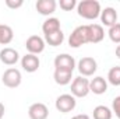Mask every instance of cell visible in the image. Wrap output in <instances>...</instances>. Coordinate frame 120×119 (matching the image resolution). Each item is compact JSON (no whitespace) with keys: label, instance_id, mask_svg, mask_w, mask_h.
Wrapping results in <instances>:
<instances>
[{"label":"cell","instance_id":"cell-1","mask_svg":"<svg viewBox=\"0 0 120 119\" xmlns=\"http://www.w3.org/2000/svg\"><path fill=\"white\" fill-rule=\"evenodd\" d=\"M101 3L96 0H82L77 3V13L85 20H95L101 16Z\"/></svg>","mask_w":120,"mask_h":119},{"label":"cell","instance_id":"cell-2","mask_svg":"<svg viewBox=\"0 0 120 119\" xmlns=\"http://www.w3.org/2000/svg\"><path fill=\"white\" fill-rule=\"evenodd\" d=\"M85 44H90L88 39V25H80L68 36V45L71 48H80Z\"/></svg>","mask_w":120,"mask_h":119},{"label":"cell","instance_id":"cell-3","mask_svg":"<svg viewBox=\"0 0 120 119\" xmlns=\"http://www.w3.org/2000/svg\"><path fill=\"white\" fill-rule=\"evenodd\" d=\"M90 91V80L82 77V76H78L75 77L73 81H71V95L75 97V98H84L88 95Z\"/></svg>","mask_w":120,"mask_h":119},{"label":"cell","instance_id":"cell-4","mask_svg":"<svg viewBox=\"0 0 120 119\" xmlns=\"http://www.w3.org/2000/svg\"><path fill=\"white\" fill-rule=\"evenodd\" d=\"M75 105H77L75 97H73L71 94H61L56 98V102H55L56 109L61 114H67V112L74 111Z\"/></svg>","mask_w":120,"mask_h":119},{"label":"cell","instance_id":"cell-5","mask_svg":"<svg viewBox=\"0 0 120 119\" xmlns=\"http://www.w3.org/2000/svg\"><path fill=\"white\" fill-rule=\"evenodd\" d=\"M21 80H22L21 71H20L18 69H14V67L7 69V70L3 73V76H1L3 84H4L6 87H8V88H17V87L21 84Z\"/></svg>","mask_w":120,"mask_h":119},{"label":"cell","instance_id":"cell-6","mask_svg":"<svg viewBox=\"0 0 120 119\" xmlns=\"http://www.w3.org/2000/svg\"><path fill=\"white\" fill-rule=\"evenodd\" d=\"M77 69L82 77H90V76H94V73L98 70V63L94 58L85 56V58L80 59L78 64H77Z\"/></svg>","mask_w":120,"mask_h":119},{"label":"cell","instance_id":"cell-7","mask_svg":"<svg viewBox=\"0 0 120 119\" xmlns=\"http://www.w3.org/2000/svg\"><path fill=\"white\" fill-rule=\"evenodd\" d=\"M75 60L68 53H60L55 58V70H64V71H74Z\"/></svg>","mask_w":120,"mask_h":119},{"label":"cell","instance_id":"cell-8","mask_svg":"<svg viewBox=\"0 0 120 119\" xmlns=\"http://www.w3.org/2000/svg\"><path fill=\"white\" fill-rule=\"evenodd\" d=\"M45 45H46L45 39L41 38L39 35H31L25 42V48H27L28 53H32V55L42 53L45 51Z\"/></svg>","mask_w":120,"mask_h":119},{"label":"cell","instance_id":"cell-9","mask_svg":"<svg viewBox=\"0 0 120 119\" xmlns=\"http://www.w3.org/2000/svg\"><path fill=\"white\" fill-rule=\"evenodd\" d=\"M28 116L30 119H48L49 109L42 102H35L28 108Z\"/></svg>","mask_w":120,"mask_h":119},{"label":"cell","instance_id":"cell-10","mask_svg":"<svg viewBox=\"0 0 120 119\" xmlns=\"http://www.w3.org/2000/svg\"><path fill=\"white\" fill-rule=\"evenodd\" d=\"M39 58L36 55H32V53H27L25 56H22L21 59V67L27 71V73H34L39 69Z\"/></svg>","mask_w":120,"mask_h":119},{"label":"cell","instance_id":"cell-11","mask_svg":"<svg viewBox=\"0 0 120 119\" xmlns=\"http://www.w3.org/2000/svg\"><path fill=\"white\" fill-rule=\"evenodd\" d=\"M101 21L103 25L106 27H113L115 24H117V11L113 8V7H105L102 11H101Z\"/></svg>","mask_w":120,"mask_h":119},{"label":"cell","instance_id":"cell-12","mask_svg":"<svg viewBox=\"0 0 120 119\" xmlns=\"http://www.w3.org/2000/svg\"><path fill=\"white\" fill-rule=\"evenodd\" d=\"M20 60V53L13 49V48H4L0 51V62L7 64V66H13Z\"/></svg>","mask_w":120,"mask_h":119},{"label":"cell","instance_id":"cell-13","mask_svg":"<svg viewBox=\"0 0 120 119\" xmlns=\"http://www.w3.org/2000/svg\"><path fill=\"white\" fill-rule=\"evenodd\" d=\"M56 6L57 3L55 0H38L35 7H36V11L42 16H50L56 11Z\"/></svg>","mask_w":120,"mask_h":119},{"label":"cell","instance_id":"cell-14","mask_svg":"<svg viewBox=\"0 0 120 119\" xmlns=\"http://www.w3.org/2000/svg\"><path fill=\"white\" fill-rule=\"evenodd\" d=\"M105 38L103 27L99 24H88V39L90 44H99Z\"/></svg>","mask_w":120,"mask_h":119},{"label":"cell","instance_id":"cell-15","mask_svg":"<svg viewBox=\"0 0 120 119\" xmlns=\"http://www.w3.org/2000/svg\"><path fill=\"white\" fill-rule=\"evenodd\" d=\"M90 91L94 92V94H96V95L105 94L108 91V81L103 77H101V76L94 77L90 81Z\"/></svg>","mask_w":120,"mask_h":119},{"label":"cell","instance_id":"cell-16","mask_svg":"<svg viewBox=\"0 0 120 119\" xmlns=\"http://www.w3.org/2000/svg\"><path fill=\"white\" fill-rule=\"evenodd\" d=\"M59 30H60V20L56 18V17H49L42 24V31H43L45 35H49V34L56 32Z\"/></svg>","mask_w":120,"mask_h":119},{"label":"cell","instance_id":"cell-17","mask_svg":"<svg viewBox=\"0 0 120 119\" xmlns=\"http://www.w3.org/2000/svg\"><path fill=\"white\" fill-rule=\"evenodd\" d=\"M53 79H55L56 84H59V86H67V84L71 83L73 73L71 71H64V70H55Z\"/></svg>","mask_w":120,"mask_h":119},{"label":"cell","instance_id":"cell-18","mask_svg":"<svg viewBox=\"0 0 120 119\" xmlns=\"http://www.w3.org/2000/svg\"><path fill=\"white\" fill-rule=\"evenodd\" d=\"M63 41H64V34H63L61 30L52 32L49 35H45V42L49 44L50 46H59V45L63 44Z\"/></svg>","mask_w":120,"mask_h":119},{"label":"cell","instance_id":"cell-19","mask_svg":"<svg viewBox=\"0 0 120 119\" xmlns=\"http://www.w3.org/2000/svg\"><path fill=\"white\" fill-rule=\"evenodd\" d=\"M14 38V32L11 30V27L0 24V44L1 45H7L13 41Z\"/></svg>","mask_w":120,"mask_h":119},{"label":"cell","instance_id":"cell-20","mask_svg":"<svg viewBox=\"0 0 120 119\" xmlns=\"http://www.w3.org/2000/svg\"><path fill=\"white\" fill-rule=\"evenodd\" d=\"M113 112L105 105H98L94 108V119H112Z\"/></svg>","mask_w":120,"mask_h":119},{"label":"cell","instance_id":"cell-21","mask_svg":"<svg viewBox=\"0 0 120 119\" xmlns=\"http://www.w3.org/2000/svg\"><path fill=\"white\" fill-rule=\"evenodd\" d=\"M108 81L115 87L120 86V66H115L108 71Z\"/></svg>","mask_w":120,"mask_h":119},{"label":"cell","instance_id":"cell-22","mask_svg":"<svg viewBox=\"0 0 120 119\" xmlns=\"http://www.w3.org/2000/svg\"><path fill=\"white\" fill-rule=\"evenodd\" d=\"M108 35H109V38H110L112 42H115V44H120V23L115 24L113 27H110V28H109V32H108Z\"/></svg>","mask_w":120,"mask_h":119},{"label":"cell","instance_id":"cell-23","mask_svg":"<svg viewBox=\"0 0 120 119\" xmlns=\"http://www.w3.org/2000/svg\"><path fill=\"white\" fill-rule=\"evenodd\" d=\"M59 4H60V8H63L64 11H71L74 7H77L75 0H60Z\"/></svg>","mask_w":120,"mask_h":119},{"label":"cell","instance_id":"cell-24","mask_svg":"<svg viewBox=\"0 0 120 119\" xmlns=\"http://www.w3.org/2000/svg\"><path fill=\"white\" fill-rule=\"evenodd\" d=\"M112 112L120 119V95L116 97V98L113 99V102H112Z\"/></svg>","mask_w":120,"mask_h":119},{"label":"cell","instance_id":"cell-25","mask_svg":"<svg viewBox=\"0 0 120 119\" xmlns=\"http://www.w3.org/2000/svg\"><path fill=\"white\" fill-rule=\"evenodd\" d=\"M22 4H24L22 0H6V6H7L8 8H13V10L20 8Z\"/></svg>","mask_w":120,"mask_h":119},{"label":"cell","instance_id":"cell-26","mask_svg":"<svg viewBox=\"0 0 120 119\" xmlns=\"http://www.w3.org/2000/svg\"><path fill=\"white\" fill-rule=\"evenodd\" d=\"M71 119H91L87 114H80V115H75V116H73Z\"/></svg>","mask_w":120,"mask_h":119},{"label":"cell","instance_id":"cell-27","mask_svg":"<svg viewBox=\"0 0 120 119\" xmlns=\"http://www.w3.org/2000/svg\"><path fill=\"white\" fill-rule=\"evenodd\" d=\"M4 112H6V108H4V105L0 102V119L4 116Z\"/></svg>","mask_w":120,"mask_h":119},{"label":"cell","instance_id":"cell-28","mask_svg":"<svg viewBox=\"0 0 120 119\" xmlns=\"http://www.w3.org/2000/svg\"><path fill=\"white\" fill-rule=\"evenodd\" d=\"M116 56H117V58L120 59V44L117 45V46H116Z\"/></svg>","mask_w":120,"mask_h":119}]
</instances>
